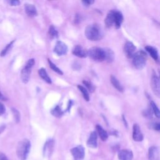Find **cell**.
Returning <instances> with one entry per match:
<instances>
[{"mask_svg": "<svg viewBox=\"0 0 160 160\" xmlns=\"http://www.w3.org/2000/svg\"><path fill=\"white\" fill-rule=\"evenodd\" d=\"M84 34L88 39L92 41H99L103 36L102 31L97 23H92L87 26L84 31Z\"/></svg>", "mask_w": 160, "mask_h": 160, "instance_id": "1", "label": "cell"}, {"mask_svg": "<svg viewBox=\"0 0 160 160\" xmlns=\"http://www.w3.org/2000/svg\"><path fill=\"white\" fill-rule=\"evenodd\" d=\"M31 149V142L28 139L21 140L16 148V155L20 160H26Z\"/></svg>", "mask_w": 160, "mask_h": 160, "instance_id": "2", "label": "cell"}, {"mask_svg": "<svg viewBox=\"0 0 160 160\" xmlns=\"http://www.w3.org/2000/svg\"><path fill=\"white\" fill-rule=\"evenodd\" d=\"M132 64L135 68L141 70L144 68L146 63L147 56L144 51L140 50L134 54L132 58Z\"/></svg>", "mask_w": 160, "mask_h": 160, "instance_id": "3", "label": "cell"}, {"mask_svg": "<svg viewBox=\"0 0 160 160\" xmlns=\"http://www.w3.org/2000/svg\"><path fill=\"white\" fill-rule=\"evenodd\" d=\"M87 56L95 61H104L105 58L104 48L99 47H92L87 51Z\"/></svg>", "mask_w": 160, "mask_h": 160, "instance_id": "4", "label": "cell"}, {"mask_svg": "<svg viewBox=\"0 0 160 160\" xmlns=\"http://www.w3.org/2000/svg\"><path fill=\"white\" fill-rule=\"evenodd\" d=\"M34 64L35 60L34 58L29 59L25 64L24 68L21 71V79L22 82L26 84L29 81L32 68L34 66Z\"/></svg>", "mask_w": 160, "mask_h": 160, "instance_id": "5", "label": "cell"}, {"mask_svg": "<svg viewBox=\"0 0 160 160\" xmlns=\"http://www.w3.org/2000/svg\"><path fill=\"white\" fill-rule=\"evenodd\" d=\"M151 86L153 93L158 97L160 96V83L159 78L154 71H152L151 79Z\"/></svg>", "mask_w": 160, "mask_h": 160, "instance_id": "6", "label": "cell"}, {"mask_svg": "<svg viewBox=\"0 0 160 160\" xmlns=\"http://www.w3.org/2000/svg\"><path fill=\"white\" fill-rule=\"evenodd\" d=\"M71 154L74 160H82L85 156V149L82 145H79L71 149Z\"/></svg>", "mask_w": 160, "mask_h": 160, "instance_id": "7", "label": "cell"}, {"mask_svg": "<svg viewBox=\"0 0 160 160\" xmlns=\"http://www.w3.org/2000/svg\"><path fill=\"white\" fill-rule=\"evenodd\" d=\"M54 141L53 139H48L44 143L43 147V156L50 158L54 151Z\"/></svg>", "mask_w": 160, "mask_h": 160, "instance_id": "8", "label": "cell"}, {"mask_svg": "<svg viewBox=\"0 0 160 160\" xmlns=\"http://www.w3.org/2000/svg\"><path fill=\"white\" fill-rule=\"evenodd\" d=\"M68 46L64 42L58 41L56 43V45L54 47L53 51L58 56H60L66 54L68 52Z\"/></svg>", "mask_w": 160, "mask_h": 160, "instance_id": "9", "label": "cell"}, {"mask_svg": "<svg viewBox=\"0 0 160 160\" xmlns=\"http://www.w3.org/2000/svg\"><path fill=\"white\" fill-rule=\"evenodd\" d=\"M136 47L131 41H127L124 46V52L128 58H132L136 52Z\"/></svg>", "mask_w": 160, "mask_h": 160, "instance_id": "10", "label": "cell"}, {"mask_svg": "<svg viewBox=\"0 0 160 160\" xmlns=\"http://www.w3.org/2000/svg\"><path fill=\"white\" fill-rule=\"evenodd\" d=\"M144 136L138 124L134 123L132 126V139L134 141L141 142L143 140Z\"/></svg>", "mask_w": 160, "mask_h": 160, "instance_id": "11", "label": "cell"}, {"mask_svg": "<svg viewBox=\"0 0 160 160\" xmlns=\"http://www.w3.org/2000/svg\"><path fill=\"white\" fill-rule=\"evenodd\" d=\"M118 157L119 160H132L133 153L130 149H123L118 151Z\"/></svg>", "mask_w": 160, "mask_h": 160, "instance_id": "12", "label": "cell"}, {"mask_svg": "<svg viewBox=\"0 0 160 160\" xmlns=\"http://www.w3.org/2000/svg\"><path fill=\"white\" fill-rule=\"evenodd\" d=\"M72 53L73 55L81 58H84L87 57V51L81 45H76L72 49Z\"/></svg>", "mask_w": 160, "mask_h": 160, "instance_id": "13", "label": "cell"}, {"mask_svg": "<svg viewBox=\"0 0 160 160\" xmlns=\"http://www.w3.org/2000/svg\"><path fill=\"white\" fill-rule=\"evenodd\" d=\"M86 144L91 148H96L98 146V136L96 131H92L87 140Z\"/></svg>", "mask_w": 160, "mask_h": 160, "instance_id": "14", "label": "cell"}, {"mask_svg": "<svg viewBox=\"0 0 160 160\" xmlns=\"http://www.w3.org/2000/svg\"><path fill=\"white\" fill-rule=\"evenodd\" d=\"M149 160H159V152L157 146H151L148 150Z\"/></svg>", "mask_w": 160, "mask_h": 160, "instance_id": "15", "label": "cell"}, {"mask_svg": "<svg viewBox=\"0 0 160 160\" xmlns=\"http://www.w3.org/2000/svg\"><path fill=\"white\" fill-rule=\"evenodd\" d=\"M124 20L123 14L122 12L118 9H116L114 13V26L116 29L120 28Z\"/></svg>", "mask_w": 160, "mask_h": 160, "instance_id": "16", "label": "cell"}, {"mask_svg": "<svg viewBox=\"0 0 160 160\" xmlns=\"http://www.w3.org/2000/svg\"><path fill=\"white\" fill-rule=\"evenodd\" d=\"M116 9L110 10L104 19V23L107 28H111L114 26V13Z\"/></svg>", "mask_w": 160, "mask_h": 160, "instance_id": "17", "label": "cell"}, {"mask_svg": "<svg viewBox=\"0 0 160 160\" xmlns=\"http://www.w3.org/2000/svg\"><path fill=\"white\" fill-rule=\"evenodd\" d=\"M24 10L26 14L29 17H34L38 15V11L34 5L32 4H25Z\"/></svg>", "mask_w": 160, "mask_h": 160, "instance_id": "18", "label": "cell"}, {"mask_svg": "<svg viewBox=\"0 0 160 160\" xmlns=\"http://www.w3.org/2000/svg\"><path fill=\"white\" fill-rule=\"evenodd\" d=\"M145 49L150 54L151 58L154 61H156V62H158V61H159V54H158V49L156 48L149 45V46H145Z\"/></svg>", "mask_w": 160, "mask_h": 160, "instance_id": "19", "label": "cell"}, {"mask_svg": "<svg viewBox=\"0 0 160 160\" xmlns=\"http://www.w3.org/2000/svg\"><path fill=\"white\" fill-rule=\"evenodd\" d=\"M104 51V61L108 62H111L114 61L115 54L114 51L109 48H103Z\"/></svg>", "mask_w": 160, "mask_h": 160, "instance_id": "20", "label": "cell"}, {"mask_svg": "<svg viewBox=\"0 0 160 160\" xmlns=\"http://www.w3.org/2000/svg\"><path fill=\"white\" fill-rule=\"evenodd\" d=\"M110 81L112 85L119 92H122L124 91V88L119 81V80L112 74L110 76Z\"/></svg>", "mask_w": 160, "mask_h": 160, "instance_id": "21", "label": "cell"}, {"mask_svg": "<svg viewBox=\"0 0 160 160\" xmlns=\"http://www.w3.org/2000/svg\"><path fill=\"white\" fill-rule=\"evenodd\" d=\"M38 74L39 76L48 84H51L52 83V80L51 79V78L49 76L45 68H41L38 70Z\"/></svg>", "mask_w": 160, "mask_h": 160, "instance_id": "22", "label": "cell"}, {"mask_svg": "<svg viewBox=\"0 0 160 160\" xmlns=\"http://www.w3.org/2000/svg\"><path fill=\"white\" fill-rule=\"evenodd\" d=\"M96 131H97L100 138L101 139V140L103 141H106L108 138V134L107 131L106 130H104L103 129V128L99 124H97L96 126Z\"/></svg>", "mask_w": 160, "mask_h": 160, "instance_id": "23", "label": "cell"}, {"mask_svg": "<svg viewBox=\"0 0 160 160\" xmlns=\"http://www.w3.org/2000/svg\"><path fill=\"white\" fill-rule=\"evenodd\" d=\"M51 113L53 116L58 118H60L64 115V111L62 110L60 106L57 105L51 110Z\"/></svg>", "mask_w": 160, "mask_h": 160, "instance_id": "24", "label": "cell"}, {"mask_svg": "<svg viewBox=\"0 0 160 160\" xmlns=\"http://www.w3.org/2000/svg\"><path fill=\"white\" fill-rule=\"evenodd\" d=\"M78 89L81 91L83 98L86 101H89L90 99V96H89V94L88 91L86 89V88L85 87H84L82 85H78L77 86Z\"/></svg>", "mask_w": 160, "mask_h": 160, "instance_id": "25", "label": "cell"}, {"mask_svg": "<svg viewBox=\"0 0 160 160\" xmlns=\"http://www.w3.org/2000/svg\"><path fill=\"white\" fill-rule=\"evenodd\" d=\"M48 35L51 39L58 38V32L53 25H51L48 29Z\"/></svg>", "mask_w": 160, "mask_h": 160, "instance_id": "26", "label": "cell"}, {"mask_svg": "<svg viewBox=\"0 0 160 160\" xmlns=\"http://www.w3.org/2000/svg\"><path fill=\"white\" fill-rule=\"evenodd\" d=\"M48 62L49 63V67L51 68V69L56 72V73H58V74L59 75H62L63 74V72L62 71V70L61 69H59L54 62H52L49 59H48Z\"/></svg>", "mask_w": 160, "mask_h": 160, "instance_id": "27", "label": "cell"}, {"mask_svg": "<svg viewBox=\"0 0 160 160\" xmlns=\"http://www.w3.org/2000/svg\"><path fill=\"white\" fill-rule=\"evenodd\" d=\"M149 105H150V106L151 108V109L152 111V112L155 115V116L157 117L158 118H159V117H160V112H159V108H158V106H156L155 102L154 101H151Z\"/></svg>", "mask_w": 160, "mask_h": 160, "instance_id": "28", "label": "cell"}, {"mask_svg": "<svg viewBox=\"0 0 160 160\" xmlns=\"http://www.w3.org/2000/svg\"><path fill=\"white\" fill-rule=\"evenodd\" d=\"M82 83L86 87V89L88 91H89V92H93L95 91V87L91 82H90L88 80H83Z\"/></svg>", "mask_w": 160, "mask_h": 160, "instance_id": "29", "label": "cell"}, {"mask_svg": "<svg viewBox=\"0 0 160 160\" xmlns=\"http://www.w3.org/2000/svg\"><path fill=\"white\" fill-rule=\"evenodd\" d=\"M14 41H15V40H14V41L10 42L8 44L6 45V47L2 50V51L1 52V54H0L1 56H4L8 52V51H9L11 49V48H12V46L13 43H14Z\"/></svg>", "mask_w": 160, "mask_h": 160, "instance_id": "30", "label": "cell"}, {"mask_svg": "<svg viewBox=\"0 0 160 160\" xmlns=\"http://www.w3.org/2000/svg\"><path fill=\"white\" fill-rule=\"evenodd\" d=\"M11 111L14 115V118L16 122H17V123L19 122L20 121V119H21V116H20V113H19V111L14 108H12Z\"/></svg>", "mask_w": 160, "mask_h": 160, "instance_id": "31", "label": "cell"}, {"mask_svg": "<svg viewBox=\"0 0 160 160\" xmlns=\"http://www.w3.org/2000/svg\"><path fill=\"white\" fill-rule=\"evenodd\" d=\"M152 114H153V112H152V111L151 109V108L150 105L146 109L144 110L143 112H142V115L144 116H145L146 118H150L152 116Z\"/></svg>", "mask_w": 160, "mask_h": 160, "instance_id": "32", "label": "cell"}, {"mask_svg": "<svg viewBox=\"0 0 160 160\" xmlns=\"http://www.w3.org/2000/svg\"><path fill=\"white\" fill-rule=\"evenodd\" d=\"M149 128L157 131H159L160 130V124L158 122H151L149 124Z\"/></svg>", "mask_w": 160, "mask_h": 160, "instance_id": "33", "label": "cell"}, {"mask_svg": "<svg viewBox=\"0 0 160 160\" xmlns=\"http://www.w3.org/2000/svg\"><path fill=\"white\" fill-rule=\"evenodd\" d=\"M82 3L84 6H89L91 4H92L94 2V1H91V0H85V1H82Z\"/></svg>", "mask_w": 160, "mask_h": 160, "instance_id": "34", "label": "cell"}, {"mask_svg": "<svg viewBox=\"0 0 160 160\" xmlns=\"http://www.w3.org/2000/svg\"><path fill=\"white\" fill-rule=\"evenodd\" d=\"M6 111V108L4 105L0 101V116L2 115Z\"/></svg>", "mask_w": 160, "mask_h": 160, "instance_id": "35", "label": "cell"}, {"mask_svg": "<svg viewBox=\"0 0 160 160\" xmlns=\"http://www.w3.org/2000/svg\"><path fill=\"white\" fill-rule=\"evenodd\" d=\"M9 3L11 4V6H19L20 4V1H17V0H14V1H10Z\"/></svg>", "mask_w": 160, "mask_h": 160, "instance_id": "36", "label": "cell"}, {"mask_svg": "<svg viewBox=\"0 0 160 160\" xmlns=\"http://www.w3.org/2000/svg\"><path fill=\"white\" fill-rule=\"evenodd\" d=\"M0 160H9V159L3 152H0Z\"/></svg>", "mask_w": 160, "mask_h": 160, "instance_id": "37", "label": "cell"}, {"mask_svg": "<svg viewBox=\"0 0 160 160\" xmlns=\"http://www.w3.org/2000/svg\"><path fill=\"white\" fill-rule=\"evenodd\" d=\"M72 104H73V102L72 100H69V102H68V108L66 109V111H69L70 109H71V106H72Z\"/></svg>", "mask_w": 160, "mask_h": 160, "instance_id": "38", "label": "cell"}, {"mask_svg": "<svg viewBox=\"0 0 160 160\" xmlns=\"http://www.w3.org/2000/svg\"><path fill=\"white\" fill-rule=\"evenodd\" d=\"M81 21V16H79V15H76V17H75V19H74V21L76 23H78L79 22Z\"/></svg>", "mask_w": 160, "mask_h": 160, "instance_id": "39", "label": "cell"}, {"mask_svg": "<svg viewBox=\"0 0 160 160\" xmlns=\"http://www.w3.org/2000/svg\"><path fill=\"white\" fill-rule=\"evenodd\" d=\"M122 121H123V122H124V126L127 128L128 127V122H127V121H126V118H125V117H124V116L122 114Z\"/></svg>", "mask_w": 160, "mask_h": 160, "instance_id": "40", "label": "cell"}, {"mask_svg": "<svg viewBox=\"0 0 160 160\" xmlns=\"http://www.w3.org/2000/svg\"><path fill=\"white\" fill-rule=\"evenodd\" d=\"M0 99L2 100V101H6L7 98L0 92Z\"/></svg>", "mask_w": 160, "mask_h": 160, "instance_id": "41", "label": "cell"}]
</instances>
